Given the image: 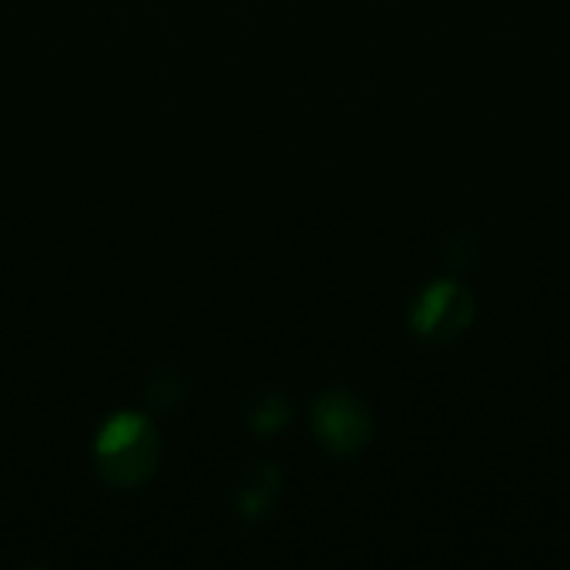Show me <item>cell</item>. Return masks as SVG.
<instances>
[{"mask_svg": "<svg viewBox=\"0 0 570 570\" xmlns=\"http://www.w3.org/2000/svg\"><path fill=\"white\" fill-rule=\"evenodd\" d=\"M97 454H100L107 481L117 488H130V484H140L154 471L157 444H154L150 428L140 417L120 414L107 424L97 444Z\"/></svg>", "mask_w": 570, "mask_h": 570, "instance_id": "6da1fadb", "label": "cell"}, {"mask_svg": "<svg viewBox=\"0 0 570 570\" xmlns=\"http://www.w3.org/2000/svg\"><path fill=\"white\" fill-rule=\"evenodd\" d=\"M314 434L321 448L334 458H351L371 441V414L351 391H324L314 404Z\"/></svg>", "mask_w": 570, "mask_h": 570, "instance_id": "7a4b0ae2", "label": "cell"}, {"mask_svg": "<svg viewBox=\"0 0 570 570\" xmlns=\"http://www.w3.org/2000/svg\"><path fill=\"white\" fill-rule=\"evenodd\" d=\"M474 321V297L464 291L454 277L434 281L411 307V327L417 337L428 341H454L461 337Z\"/></svg>", "mask_w": 570, "mask_h": 570, "instance_id": "3957f363", "label": "cell"}]
</instances>
